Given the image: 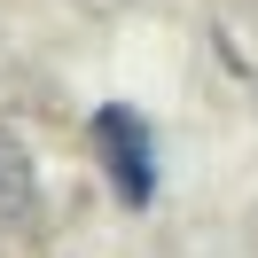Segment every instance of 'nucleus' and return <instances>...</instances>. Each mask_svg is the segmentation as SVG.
I'll return each instance as SVG.
<instances>
[{
	"instance_id": "obj_1",
	"label": "nucleus",
	"mask_w": 258,
	"mask_h": 258,
	"mask_svg": "<svg viewBox=\"0 0 258 258\" xmlns=\"http://www.w3.org/2000/svg\"><path fill=\"white\" fill-rule=\"evenodd\" d=\"M86 133H94V157H102V172H110L117 204L149 211V204H157V133H149V117L125 110V102H102Z\"/></svg>"
},
{
	"instance_id": "obj_2",
	"label": "nucleus",
	"mask_w": 258,
	"mask_h": 258,
	"mask_svg": "<svg viewBox=\"0 0 258 258\" xmlns=\"http://www.w3.org/2000/svg\"><path fill=\"white\" fill-rule=\"evenodd\" d=\"M24 196H32V164H24V149L0 133V211H16Z\"/></svg>"
}]
</instances>
